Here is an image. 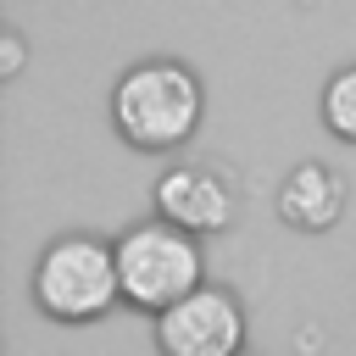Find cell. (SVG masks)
<instances>
[{
  "label": "cell",
  "instance_id": "cell-2",
  "mask_svg": "<svg viewBox=\"0 0 356 356\" xmlns=\"http://www.w3.org/2000/svg\"><path fill=\"white\" fill-rule=\"evenodd\" d=\"M117 273H122V300L145 312H167L200 284V250L189 228H178L172 217L139 222L117 239Z\"/></svg>",
  "mask_w": 356,
  "mask_h": 356
},
{
  "label": "cell",
  "instance_id": "cell-5",
  "mask_svg": "<svg viewBox=\"0 0 356 356\" xmlns=\"http://www.w3.org/2000/svg\"><path fill=\"white\" fill-rule=\"evenodd\" d=\"M156 211L189 234H217L234 222V189L206 167H172L156 184Z\"/></svg>",
  "mask_w": 356,
  "mask_h": 356
},
{
  "label": "cell",
  "instance_id": "cell-6",
  "mask_svg": "<svg viewBox=\"0 0 356 356\" xmlns=\"http://www.w3.org/2000/svg\"><path fill=\"white\" fill-rule=\"evenodd\" d=\"M339 206H345V184L317 161L295 167L284 178V189H278V217L289 228H328L339 217Z\"/></svg>",
  "mask_w": 356,
  "mask_h": 356
},
{
  "label": "cell",
  "instance_id": "cell-4",
  "mask_svg": "<svg viewBox=\"0 0 356 356\" xmlns=\"http://www.w3.org/2000/svg\"><path fill=\"white\" fill-rule=\"evenodd\" d=\"M156 339L167 356H234L245 339L239 300L228 289H189L167 312H156Z\"/></svg>",
  "mask_w": 356,
  "mask_h": 356
},
{
  "label": "cell",
  "instance_id": "cell-3",
  "mask_svg": "<svg viewBox=\"0 0 356 356\" xmlns=\"http://www.w3.org/2000/svg\"><path fill=\"white\" fill-rule=\"evenodd\" d=\"M33 295L50 317L61 323H83V317H100L117 295H122V273H117V245L106 250L100 239H83V234H67L56 239L44 256H39V273H33Z\"/></svg>",
  "mask_w": 356,
  "mask_h": 356
},
{
  "label": "cell",
  "instance_id": "cell-8",
  "mask_svg": "<svg viewBox=\"0 0 356 356\" xmlns=\"http://www.w3.org/2000/svg\"><path fill=\"white\" fill-rule=\"evenodd\" d=\"M234 356H239V350H234Z\"/></svg>",
  "mask_w": 356,
  "mask_h": 356
},
{
  "label": "cell",
  "instance_id": "cell-7",
  "mask_svg": "<svg viewBox=\"0 0 356 356\" xmlns=\"http://www.w3.org/2000/svg\"><path fill=\"white\" fill-rule=\"evenodd\" d=\"M323 117H328V128H334L339 139H356V67H345V72L328 78V89H323Z\"/></svg>",
  "mask_w": 356,
  "mask_h": 356
},
{
  "label": "cell",
  "instance_id": "cell-1",
  "mask_svg": "<svg viewBox=\"0 0 356 356\" xmlns=\"http://www.w3.org/2000/svg\"><path fill=\"white\" fill-rule=\"evenodd\" d=\"M117 134L139 150H172L200 122V83L178 61H145L134 67L111 95Z\"/></svg>",
  "mask_w": 356,
  "mask_h": 356
}]
</instances>
